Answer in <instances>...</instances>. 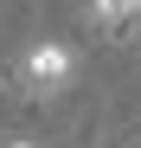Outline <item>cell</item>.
<instances>
[{"label": "cell", "mask_w": 141, "mask_h": 148, "mask_svg": "<svg viewBox=\"0 0 141 148\" xmlns=\"http://www.w3.org/2000/svg\"><path fill=\"white\" fill-rule=\"evenodd\" d=\"M0 148H39V142H26V135H13V142H0Z\"/></svg>", "instance_id": "3"}, {"label": "cell", "mask_w": 141, "mask_h": 148, "mask_svg": "<svg viewBox=\"0 0 141 148\" xmlns=\"http://www.w3.org/2000/svg\"><path fill=\"white\" fill-rule=\"evenodd\" d=\"M0 84H7V71H0Z\"/></svg>", "instance_id": "4"}, {"label": "cell", "mask_w": 141, "mask_h": 148, "mask_svg": "<svg viewBox=\"0 0 141 148\" xmlns=\"http://www.w3.org/2000/svg\"><path fill=\"white\" fill-rule=\"evenodd\" d=\"M128 7H141V0H128Z\"/></svg>", "instance_id": "5"}, {"label": "cell", "mask_w": 141, "mask_h": 148, "mask_svg": "<svg viewBox=\"0 0 141 148\" xmlns=\"http://www.w3.org/2000/svg\"><path fill=\"white\" fill-rule=\"evenodd\" d=\"M19 77H26L32 97H58V90H70V77H77V52H70L64 39H32L26 58H19Z\"/></svg>", "instance_id": "1"}, {"label": "cell", "mask_w": 141, "mask_h": 148, "mask_svg": "<svg viewBox=\"0 0 141 148\" xmlns=\"http://www.w3.org/2000/svg\"><path fill=\"white\" fill-rule=\"evenodd\" d=\"M90 19H103V26H122V19H135L128 0H90Z\"/></svg>", "instance_id": "2"}]
</instances>
